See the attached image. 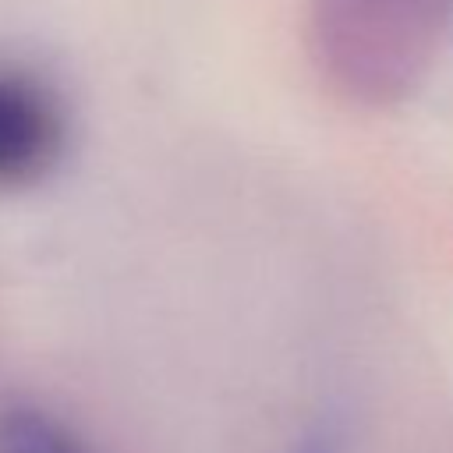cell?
Returning <instances> with one entry per match:
<instances>
[{
  "instance_id": "cell-3",
  "label": "cell",
  "mask_w": 453,
  "mask_h": 453,
  "mask_svg": "<svg viewBox=\"0 0 453 453\" xmlns=\"http://www.w3.org/2000/svg\"><path fill=\"white\" fill-rule=\"evenodd\" d=\"M290 453H336V449H333L329 439H322V435H308V439H301Z\"/></svg>"
},
{
  "instance_id": "cell-1",
  "label": "cell",
  "mask_w": 453,
  "mask_h": 453,
  "mask_svg": "<svg viewBox=\"0 0 453 453\" xmlns=\"http://www.w3.org/2000/svg\"><path fill=\"white\" fill-rule=\"evenodd\" d=\"M64 149L57 96L18 67H0V188L39 180Z\"/></svg>"
},
{
  "instance_id": "cell-2",
  "label": "cell",
  "mask_w": 453,
  "mask_h": 453,
  "mask_svg": "<svg viewBox=\"0 0 453 453\" xmlns=\"http://www.w3.org/2000/svg\"><path fill=\"white\" fill-rule=\"evenodd\" d=\"M0 453H81L67 428L35 403L0 407Z\"/></svg>"
}]
</instances>
